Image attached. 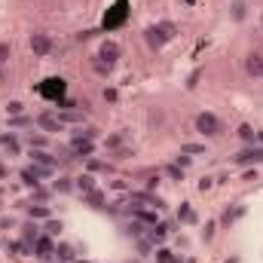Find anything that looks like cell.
<instances>
[{
    "instance_id": "cell-26",
    "label": "cell",
    "mask_w": 263,
    "mask_h": 263,
    "mask_svg": "<svg viewBox=\"0 0 263 263\" xmlns=\"http://www.w3.org/2000/svg\"><path fill=\"white\" fill-rule=\"evenodd\" d=\"M73 187H77V184H73V178H67V175H62V178L52 184V190H55V193H70Z\"/></svg>"
},
{
    "instance_id": "cell-4",
    "label": "cell",
    "mask_w": 263,
    "mask_h": 263,
    "mask_svg": "<svg viewBox=\"0 0 263 263\" xmlns=\"http://www.w3.org/2000/svg\"><path fill=\"white\" fill-rule=\"evenodd\" d=\"M196 132L205 135V138H217V135L223 132V123H220L214 114H199L196 117Z\"/></svg>"
},
{
    "instance_id": "cell-12",
    "label": "cell",
    "mask_w": 263,
    "mask_h": 263,
    "mask_svg": "<svg viewBox=\"0 0 263 263\" xmlns=\"http://www.w3.org/2000/svg\"><path fill=\"white\" fill-rule=\"evenodd\" d=\"M132 217L144 227H156V211L153 208H141V205H132Z\"/></svg>"
},
{
    "instance_id": "cell-16",
    "label": "cell",
    "mask_w": 263,
    "mask_h": 263,
    "mask_svg": "<svg viewBox=\"0 0 263 263\" xmlns=\"http://www.w3.org/2000/svg\"><path fill=\"white\" fill-rule=\"evenodd\" d=\"M28 217H31V220H49L52 211H49V205H43V202H37V205L31 202V205H28Z\"/></svg>"
},
{
    "instance_id": "cell-43",
    "label": "cell",
    "mask_w": 263,
    "mask_h": 263,
    "mask_svg": "<svg viewBox=\"0 0 263 263\" xmlns=\"http://www.w3.org/2000/svg\"><path fill=\"white\" fill-rule=\"evenodd\" d=\"M208 187H211V178H202V181H199V190H202V193H205V190H208Z\"/></svg>"
},
{
    "instance_id": "cell-35",
    "label": "cell",
    "mask_w": 263,
    "mask_h": 263,
    "mask_svg": "<svg viewBox=\"0 0 263 263\" xmlns=\"http://www.w3.org/2000/svg\"><path fill=\"white\" fill-rule=\"evenodd\" d=\"M59 233H62V220H52V217H49V220H46V236H52V239H55Z\"/></svg>"
},
{
    "instance_id": "cell-25",
    "label": "cell",
    "mask_w": 263,
    "mask_h": 263,
    "mask_svg": "<svg viewBox=\"0 0 263 263\" xmlns=\"http://www.w3.org/2000/svg\"><path fill=\"white\" fill-rule=\"evenodd\" d=\"M168 236V223H156V227H150V242L156 245V242H162Z\"/></svg>"
},
{
    "instance_id": "cell-18",
    "label": "cell",
    "mask_w": 263,
    "mask_h": 263,
    "mask_svg": "<svg viewBox=\"0 0 263 263\" xmlns=\"http://www.w3.org/2000/svg\"><path fill=\"white\" fill-rule=\"evenodd\" d=\"M83 202L92 205V208H107V196H104L101 190H89V193H83Z\"/></svg>"
},
{
    "instance_id": "cell-14",
    "label": "cell",
    "mask_w": 263,
    "mask_h": 263,
    "mask_svg": "<svg viewBox=\"0 0 263 263\" xmlns=\"http://www.w3.org/2000/svg\"><path fill=\"white\" fill-rule=\"evenodd\" d=\"M245 73H248V77H260L263 73V55L251 52V55L245 59Z\"/></svg>"
},
{
    "instance_id": "cell-3",
    "label": "cell",
    "mask_w": 263,
    "mask_h": 263,
    "mask_svg": "<svg viewBox=\"0 0 263 263\" xmlns=\"http://www.w3.org/2000/svg\"><path fill=\"white\" fill-rule=\"evenodd\" d=\"M65 92H67V83L62 77H46V80L40 83V95L49 98V101H55V104L65 101Z\"/></svg>"
},
{
    "instance_id": "cell-48",
    "label": "cell",
    "mask_w": 263,
    "mask_h": 263,
    "mask_svg": "<svg viewBox=\"0 0 263 263\" xmlns=\"http://www.w3.org/2000/svg\"><path fill=\"white\" fill-rule=\"evenodd\" d=\"M260 77H263V73H260Z\"/></svg>"
},
{
    "instance_id": "cell-32",
    "label": "cell",
    "mask_w": 263,
    "mask_h": 263,
    "mask_svg": "<svg viewBox=\"0 0 263 263\" xmlns=\"http://www.w3.org/2000/svg\"><path fill=\"white\" fill-rule=\"evenodd\" d=\"M156 263H178V257H175L168 248H159V251H156Z\"/></svg>"
},
{
    "instance_id": "cell-37",
    "label": "cell",
    "mask_w": 263,
    "mask_h": 263,
    "mask_svg": "<svg viewBox=\"0 0 263 263\" xmlns=\"http://www.w3.org/2000/svg\"><path fill=\"white\" fill-rule=\"evenodd\" d=\"M165 175H168L172 181H181V178H184V172H181L178 165H165Z\"/></svg>"
},
{
    "instance_id": "cell-33",
    "label": "cell",
    "mask_w": 263,
    "mask_h": 263,
    "mask_svg": "<svg viewBox=\"0 0 263 263\" xmlns=\"http://www.w3.org/2000/svg\"><path fill=\"white\" fill-rule=\"evenodd\" d=\"M22 110H25L22 101H9V104H6V117H22Z\"/></svg>"
},
{
    "instance_id": "cell-29",
    "label": "cell",
    "mask_w": 263,
    "mask_h": 263,
    "mask_svg": "<svg viewBox=\"0 0 263 263\" xmlns=\"http://www.w3.org/2000/svg\"><path fill=\"white\" fill-rule=\"evenodd\" d=\"M181 153L184 156H199V153H205V144H181Z\"/></svg>"
},
{
    "instance_id": "cell-41",
    "label": "cell",
    "mask_w": 263,
    "mask_h": 263,
    "mask_svg": "<svg viewBox=\"0 0 263 263\" xmlns=\"http://www.w3.org/2000/svg\"><path fill=\"white\" fill-rule=\"evenodd\" d=\"M104 101L114 104V101H117V89H104Z\"/></svg>"
},
{
    "instance_id": "cell-24",
    "label": "cell",
    "mask_w": 263,
    "mask_h": 263,
    "mask_svg": "<svg viewBox=\"0 0 263 263\" xmlns=\"http://www.w3.org/2000/svg\"><path fill=\"white\" fill-rule=\"evenodd\" d=\"M73 254H77V251H73L70 245H65V242H59V245H55V257H59L62 263H70V260H73Z\"/></svg>"
},
{
    "instance_id": "cell-2",
    "label": "cell",
    "mask_w": 263,
    "mask_h": 263,
    "mask_svg": "<svg viewBox=\"0 0 263 263\" xmlns=\"http://www.w3.org/2000/svg\"><path fill=\"white\" fill-rule=\"evenodd\" d=\"M126 18H129V0H117V3L104 12L101 28H104V31H117V28L126 25Z\"/></svg>"
},
{
    "instance_id": "cell-13",
    "label": "cell",
    "mask_w": 263,
    "mask_h": 263,
    "mask_svg": "<svg viewBox=\"0 0 263 263\" xmlns=\"http://www.w3.org/2000/svg\"><path fill=\"white\" fill-rule=\"evenodd\" d=\"M37 239H40V227H37L34 220H31V223H25V227H22V242L34 251V242H37Z\"/></svg>"
},
{
    "instance_id": "cell-21",
    "label": "cell",
    "mask_w": 263,
    "mask_h": 263,
    "mask_svg": "<svg viewBox=\"0 0 263 263\" xmlns=\"http://www.w3.org/2000/svg\"><path fill=\"white\" fill-rule=\"evenodd\" d=\"M178 220H181V223H196V211H193L187 202H181V208H178Z\"/></svg>"
},
{
    "instance_id": "cell-15",
    "label": "cell",
    "mask_w": 263,
    "mask_h": 263,
    "mask_svg": "<svg viewBox=\"0 0 263 263\" xmlns=\"http://www.w3.org/2000/svg\"><path fill=\"white\" fill-rule=\"evenodd\" d=\"M86 168L95 175V172H101V175H114L117 168H114V162H101V159H95V156H89L86 159Z\"/></svg>"
},
{
    "instance_id": "cell-17",
    "label": "cell",
    "mask_w": 263,
    "mask_h": 263,
    "mask_svg": "<svg viewBox=\"0 0 263 263\" xmlns=\"http://www.w3.org/2000/svg\"><path fill=\"white\" fill-rule=\"evenodd\" d=\"M31 156H34L37 165H46V168H55V165H59V159H55L49 150H31Z\"/></svg>"
},
{
    "instance_id": "cell-47",
    "label": "cell",
    "mask_w": 263,
    "mask_h": 263,
    "mask_svg": "<svg viewBox=\"0 0 263 263\" xmlns=\"http://www.w3.org/2000/svg\"><path fill=\"white\" fill-rule=\"evenodd\" d=\"M0 223H3V220H0Z\"/></svg>"
},
{
    "instance_id": "cell-40",
    "label": "cell",
    "mask_w": 263,
    "mask_h": 263,
    "mask_svg": "<svg viewBox=\"0 0 263 263\" xmlns=\"http://www.w3.org/2000/svg\"><path fill=\"white\" fill-rule=\"evenodd\" d=\"M214 230H217V223L211 220V223H205V230H202V236H205V239H211V236H214Z\"/></svg>"
},
{
    "instance_id": "cell-10",
    "label": "cell",
    "mask_w": 263,
    "mask_h": 263,
    "mask_svg": "<svg viewBox=\"0 0 263 263\" xmlns=\"http://www.w3.org/2000/svg\"><path fill=\"white\" fill-rule=\"evenodd\" d=\"M236 162L239 165H257V162H263V147H245L242 153H236Z\"/></svg>"
},
{
    "instance_id": "cell-39",
    "label": "cell",
    "mask_w": 263,
    "mask_h": 263,
    "mask_svg": "<svg viewBox=\"0 0 263 263\" xmlns=\"http://www.w3.org/2000/svg\"><path fill=\"white\" fill-rule=\"evenodd\" d=\"M80 135H83V138H89V141H95V138H98V129H95V126H86Z\"/></svg>"
},
{
    "instance_id": "cell-6",
    "label": "cell",
    "mask_w": 263,
    "mask_h": 263,
    "mask_svg": "<svg viewBox=\"0 0 263 263\" xmlns=\"http://www.w3.org/2000/svg\"><path fill=\"white\" fill-rule=\"evenodd\" d=\"M70 153L80 156V159H89V156L95 153V141H89V138H83V135H73V138H70Z\"/></svg>"
},
{
    "instance_id": "cell-23",
    "label": "cell",
    "mask_w": 263,
    "mask_h": 263,
    "mask_svg": "<svg viewBox=\"0 0 263 263\" xmlns=\"http://www.w3.org/2000/svg\"><path fill=\"white\" fill-rule=\"evenodd\" d=\"M126 141H129V132L123 129V132H117V135L107 138V147H110V150H120V147H126Z\"/></svg>"
},
{
    "instance_id": "cell-8",
    "label": "cell",
    "mask_w": 263,
    "mask_h": 263,
    "mask_svg": "<svg viewBox=\"0 0 263 263\" xmlns=\"http://www.w3.org/2000/svg\"><path fill=\"white\" fill-rule=\"evenodd\" d=\"M31 52L34 55H49L52 52V37L49 34H31Z\"/></svg>"
},
{
    "instance_id": "cell-5",
    "label": "cell",
    "mask_w": 263,
    "mask_h": 263,
    "mask_svg": "<svg viewBox=\"0 0 263 263\" xmlns=\"http://www.w3.org/2000/svg\"><path fill=\"white\" fill-rule=\"evenodd\" d=\"M120 55H123V49H120V46H117L114 40H104V43H101V49H98V55H95V62H101V65L114 67Z\"/></svg>"
},
{
    "instance_id": "cell-7",
    "label": "cell",
    "mask_w": 263,
    "mask_h": 263,
    "mask_svg": "<svg viewBox=\"0 0 263 263\" xmlns=\"http://www.w3.org/2000/svg\"><path fill=\"white\" fill-rule=\"evenodd\" d=\"M132 205H141V208H162V199L153 196L150 190H138V193H129Z\"/></svg>"
},
{
    "instance_id": "cell-22",
    "label": "cell",
    "mask_w": 263,
    "mask_h": 263,
    "mask_svg": "<svg viewBox=\"0 0 263 263\" xmlns=\"http://www.w3.org/2000/svg\"><path fill=\"white\" fill-rule=\"evenodd\" d=\"M242 214H245V205H236L233 211H227V214L220 217V223H223V227H233V223H236V220H239Z\"/></svg>"
},
{
    "instance_id": "cell-27",
    "label": "cell",
    "mask_w": 263,
    "mask_h": 263,
    "mask_svg": "<svg viewBox=\"0 0 263 263\" xmlns=\"http://www.w3.org/2000/svg\"><path fill=\"white\" fill-rule=\"evenodd\" d=\"M239 138H242L245 144H254V141H257V132H254V126L242 123V126H239Z\"/></svg>"
},
{
    "instance_id": "cell-11",
    "label": "cell",
    "mask_w": 263,
    "mask_h": 263,
    "mask_svg": "<svg viewBox=\"0 0 263 263\" xmlns=\"http://www.w3.org/2000/svg\"><path fill=\"white\" fill-rule=\"evenodd\" d=\"M37 126H40L43 132H62V129H65V123L59 120V114H49V110L37 117Z\"/></svg>"
},
{
    "instance_id": "cell-19",
    "label": "cell",
    "mask_w": 263,
    "mask_h": 263,
    "mask_svg": "<svg viewBox=\"0 0 263 263\" xmlns=\"http://www.w3.org/2000/svg\"><path fill=\"white\" fill-rule=\"evenodd\" d=\"M73 184H77V190H83V193H89V190H95V175H92V172H86V175H80V178H73Z\"/></svg>"
},
{
    "instance_id": "cell-45",
    "label": "cell",
    "mask_w": 263,
    "mask_h": 263,
    "mask_svg": "<svg viewBox=\"0 0 263 263\" xmlns=\"http://www.w3.org/2000/svg\"><path fill=\"white\" fill-rule=\"evenodd\" d=\"M0 86H3V67H0Z\"/></svg>"
},
{
    "instance_id": "cell-36",
    "label": "cell",
    "mask_w": 263,
    "mask_h": 263,
    "mask_svg": "<svg viewBox=\"0 0 263 263\" xmlns=\"http://www.w3.org/2000/svg\"><path fill=\"white\" fill-rule=\"evenodd\" d=\"M233 18H236V22L245 18V0H233Z\"/></svg>"
},
{
    "instance_id": "cell-9",
    "label": "cell",
    "mask_w": 263,
    "mask_h": 263,
    "mask_svg": "<svg viewBox=\"0 0 263 263\" xmlns=\"http://www.w3.org/2000/svg\"><path fill=\"white\" fill-rule=\"evenodd\" d=\"M34 254H37L40 260H52V257H55V242H52V236H40V239L34 242Z\"/></svg>"
},
{
    "instance_id": "cell-44",
    "label": "cell",
    "mask_w": 263,
    "mask_h": 263,
    "mask_svg": "<svg viewBox=\"0 0 263 263\" xmlns=\"http://www.w3.org/2000/svg\"><path fill=\"white\" fill-rule=\"evenodd\" d=\"M0 178H6V165L3 162H0Z\"/></svg>"
},
{
    "instance_id": "cell-20",
    "label": "cell",
    "mask_w": 263,
    "mask_h": 263,
    "mask_svg": "<svg viewBox=\"0 0 263 263\" xmlns=\"http://www.w3.org/2000/svg\"><path fill=\"white\" fill-rule=\"evenodd\" d=\"M0 144H3V150H6V153L18 156V138H15V135H0Z\"/></svg>"
},
{
    "instance_id": "cell-42",
    "label": "cell",
    "mask_w": 263,
    "mask_h": 263,
    "mask_svg": "<svg viewBox=\"0 0 263 263\" xmlns=\"http://www.w3.org/2000/svg\"><path fill=\"white\" fill-rule=\"evenodd\" d=\"M196 83H199V70H193V73H190V80H187V86H190V89H196Z\"/></svg>"
},
{
    "instance_id": "cell-30",
    "label": "cell",
    "mask_w": 263,
    "mask_h": 263,
    "mask_svg": "<svg viewBox=\"0 0 263 263\" xmlns=\"http://www.w3.org/2000/svg\"><path fill=\"white\" fill-rule=\"evenodd\" d=\"M59 120L62 123H83V114L80 110H65V114H59Z\"/></svg>"
},
{
    "instance_id": "cell-1",
    "label": "cell",
    "mask_w": 263,
    "mask_h": 263,
    "mask_svg": "<svg viewBox=\"0 0 263 263\" xmlns=\"http://www.w3.org/2000/svg\"><path fill=\"white\" fill-rule=\"evenodd\" d=\"M178 37V25L175 22H159V25H150L147 31H144V43L156 52V49H162L168 40H175Z\"/></svg>"
},
{
    "instance_id": "cell-46",
    "label": "cell",
    "mask_w": 263,
    "mask_h": 263,
    "mask_svg": "<svg viewBox=\"0 0 263 263\" xmlns=\"http://www.w3.org/2000/svg\"><path fill=\"white\" fill-rule=\"evenodd\" d=\"M77 263H86V260H77Z\"/></svg>"
},
{
    "instance_id": "cell-28",
    "label": "cell",
    "mask_w": 263,
    "mask_h": 263,
    "mask_svg": "<svg viewBox=\"0 0 263 263\" xmlns=\"http://www.w3.org/2000/svg\"><path fill=\"white\" fill-rule=\"evenodd\" d=\"M28 144H31V150H46V144H49V138L46 135H28Z\"/></svg>"
},
{
    "instance_id": "cell-34",
    "label": "cell",
    "mask_w": 263,
    "mask_h": 263,
    "mask_svg": "<svg viewBox=\"0 0 263 263\" xmlns=\"http://www.w3.org/2000/svg\"><path fill=\"white\" fill-rule=\"evenodd\" d=\"M25 126H34L28 117H9V129H25Z\"/></svg>"
},
{
    "instance_id": "cell-38",
    "label": "cell",
    "mask_w": 263,
    "mask_h": 263,
    "mask_svg": "<svg viewBox=\"0 0 263 263\" xmlns=\"http://www.w3.org/2000/svg\"><path fill=\"white\" fill-rule=\"evenodd\" d=\"M9 55H12V46H9V43H0V65H6Z\"/></svg>"
},
{
    "instance_id": "cell-31",
    "label": "cell",
    "mask_w": 263,
    "mask_h": 263,
    "mask_svg": "<svg viewBox=\"0 0 263 263\" xmlns=\"http://www.w3.org/2000/svg\"><path fill=\"white\" fill-rule=\"evenodd\" d=\"M55 190H43V187H34V196H31V202H43L46 205V199L52 196Z\"/></svg>"
}]
</instances>
